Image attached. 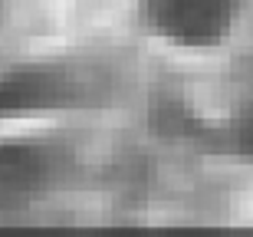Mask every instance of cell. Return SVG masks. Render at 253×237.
I'll use <instances>...</instances> for the list:
<instances>
[{"instance_id":"obj_4","label":"cell","mask_w":253,"mask_h":237,"mask_svg":"<svg viewBox=\"0 0 253 237\" xmlns=\"http://www.w3.org/2000/svg\"><path fill=\"white\" fill-rule=\"evenodd\" d=\"M230 139H234V148L247 158H253V105H247L244 112L234 119L230 125Z\"/></svg>"},{"instance_id":"obj_1","label":"cell","mask_w":253,"mask_h":237,"mask_svg":"<svg viewBox=\"0 0 253 237\" xmlns=\"http://www.w3.org/2000/svg\"><path fill=\"white\" fill-rule=\"evenodd\" d=\"M151 27L181 49H214L234 33L240 0H148Z\"/></svg>"},{"instance_id":"obj_3","label":"cell","mask_w":253,"mask_h":237,"mask_svg":"<svg viewBox=\"0 0 253 237\" xmlns=\"http://www.w3.org/2000/svg\"><path fill=\"white\" fill-rule=\"evenodd\" d=\"M43 158L46 155L33 152V148H0V191H17V188H30L43 171Z\"/></svg>"},{"instance_id":"obj_2","label":"cell","mask_w":253,"mask_h":237,"mask_svg":"<svg viewBox=\"0 0 253 237\" xmlns=\"http://www.w3.org/2000/svg\"><path fill=\"white\" fill-rule=\"evenodd\" d=\"M63 83L53 73H17L0 79V115L30 112V109H49L59 102Z\"/></svg>"}]
</instances>
